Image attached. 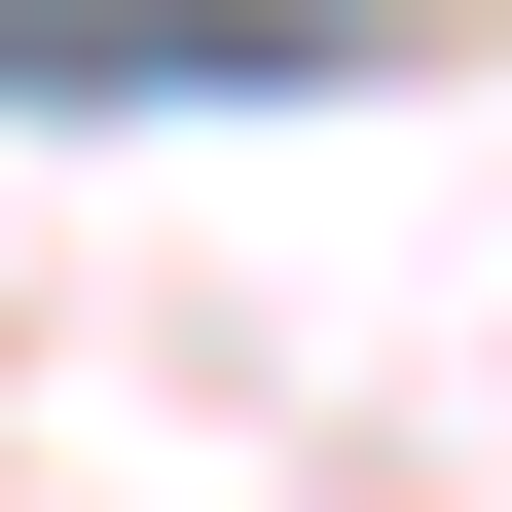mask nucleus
Instances as JSON below:
<instances>
[{
  "label": "nucleus",
  "instance_id": "obj_1",
  "mask_svg": "<svg viewBox=\"0 0 512 512\" xmlns=\"http://www.w3.org/2000/svg\"><path fill=\"white\" fill-rule=\"evenodd\" d=\"M366 74V0H0V110H293Z\"/></svg>",
  "mask_w": 512,
  "mask_h": 512
}]
</instances>
